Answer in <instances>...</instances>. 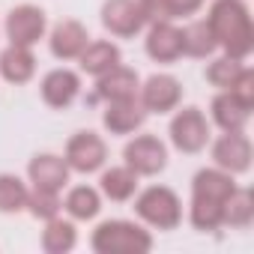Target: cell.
<instances>
[{"label": "cell", "mask_w": 254, "mask_h": 254, "mask_svg": "<svg viewBox=\"0 0 254 254\" xmlns=\"http://www.w3.org/2000/svg\"><path fill=\"white\" fill-rule=\"evenodd\" d=\"M206 24L215 36V45L224 48V54L245 60L254 51V27L245 0H215L209 6Z\"/></svg>", "instance_id": "cell-1"}, {"label": "cell", "mask_w": 254, "mask_h": 254, "mask_svg": "<svg viewBox=\"0 0 254 254\" xmlns=\"http://www.w3.org/2000/svg\"><path fill=\"white\" fill-rule=\"evenodd\" d=\"M90 245L99 254H147L153 248V236L135 221L114 218V221H102L93 230Z\"/></svg>", "instance_id": "cell-2"}, {"label": "cell", "mask_w": 254, "mask_h": 254, "mask_svg": "<svg viewBox=\"0 0 254 254\" xmlns=\"http://www.w3.org/2000/svg\"><path fill=\"white\" fill-rule=\"evenodd\" d=\"M135 212L159 230H174L183 221V203L177 197V191H171L168 186H150L138 194L135 200Z\"/></svg>", "instance_id": "cell-3"}, {"label": "cell", "mask_w": 254, "mask_h": 254, "mask_svg": "<svg viewBox=\"0 0 254 254\" xmlns=\"http://www.w3.org/2000/svg\"><path fill=\"white\" fill-rule=\"evenodd\" d=\"M171 144L180 153H200L209 144V123L197 108H183L171 120Z\"/></svg>", "instance_id": "cell-4"}, {"label": "cell", "mask_w": 254, "mask_h": 254, "mask_svg": "<svg viewBox=\"0 0 254 254\" xmlns=\"http://www.w3.org/2000/svg\"><path fill=\"white\" fill-rule=\"evenodd\" d=\"M123 159H126V165H129L138 177H156V174H162L165 165H168V150H165V144H162L159 138H153V135H138L135 141L126 144Z\"/></svg>", "instance_id": "cell-5"}, {"label": "cell", "mask_w": 254, "mask_h": 254, "mask_svg": "<svg viewBox=\"0 0 254 254\" xmlns=\"http://www.w3.org/2000/svg\"><path fill=\"white\" fill-rule=\"evenodd\" d=\"M45 27H48V18L33 3H21L6 15V36L12 45H24V48L36 45L45 36Z\"/></svg>", "instance_id": "cell-6"}, {"label": "cell", "mask_w": 254, "mask_h": 254, "mask_svg": "<svg viewBox=\"0 0 254 254\" xmlns=\"http://www.w3.org/2000/svg\"><path fill=\"white\" fill-rule=\"evenodd\" d=\"M105 159H108V147H105V141L96 132H78L66 144V165H69V171L93 174V171H99L105 165Z\"/></svg>", "instance_id": "cell-7"}, {"label": "cell", "mask_w": 254, "mask_h": 254, "mask_svg": "<svg viewBox=\"0 0 254 254\" xmlns=\"http://www.w3.org/2000/svg\"><path fill=\"white\" fill-rule=\"evenodd\" d=\"M102 24L108 33L120 36V39H129V36H138L147 24L138 0H105L102 6Z\"/></svg>", "instance_id": "cell-8"}, {"label": "cell", "mask_w": 254, "mask_h": 254, "mask_svg": "<svg viewBox=\"0 0 254 254\" xmlns=\"http://www.w3.org/2000/svg\"><path fill=\"white\" fill-rule=\"evenodd\" d=\"M212 162L227 174H245L251 168V141L242 132H224L212 144Z\"/></svg>", "instance_id": "cell-9"}, {"label": "cell", "mask_w": 254, "mask_h": 254, "mask_svg": "<svg viewBox=\"0 0 254 254\" xmlns=\"http://www.w3.org/2000/svg\"><path fill=\"white\" fill-rule=\"evenodd\" d=\"M138 93H141V105L147 114H168L183 99V87L174 75H153Z\"/></svg>", "instance_id": "cell-10"}, {"label": "cell", "mask_w": 254, "mask_h": 254, "mask_svg": "<svg viewBox=\"0 0 254 254\" xmlns=\"http://www.w3.org/2000/svg\"><path fill=\"white\" fill-rule=\"evenodd\" d=\"M138 90H141V81H138V72L135 69H126V66H114L108 69L105 75H99L96 81V96L105 99V102H123V99H138Z\"/></svg>", "instance_id": "cell-11"}, {"label": "cell", "mask_w": 254, "mask_h": 254, "mask_svg": "<svg viewBox=\"0 0 254 254\" xmlns=\"http://www.w3.org/2000/svg\"><path fill=\"white\" fill-rule=\"evenodd\" d=\"M144 120H147V111H144V105H141L138 99L108 102L105 117H102L105 129H108L111 135H132V132H138L141 126H144Z\"/></svg>", "instance_id": "cell-12"}, {"label": "cell", "mask_w": 254, "mask_h": 254, "mask_svg": "<svg viewBox=\"0 0 254 254\" xmlns=\"http://www.w3.org/2000/svg\"><path fill=\"white\" fill-rule=\"evenodd\" d=\"M147 54L156 63H174L183 57V30L171 21H153L147 33Z\"/></svg>", "instance_id": "cell-13"}, {"label": "cell", "mask_w": 254, "mask_h": 254, "mask_svg": "<svg viewBox=\"0 0 254 254\" xmlns=\"http://www.w3.org/2000/svg\"><path fill=\"white\" fill-rule=\"evenodd\" d=\"M27 174H30L33 189H42V191H57L60 194V189L69 183V165H66V159L51 156V153L33 156Z\"/></svg>", "instance_id": "cell-14"}, {"label": "cell", "mask_w": 254, "mask_h": 254, "mask_svg": "<svg viewBox=\"0 0 254 254\" xmlns=\"http://www.w3.org/2000/svg\"><path fill=\"white\" fill-rule=\"evenodd\" d=\"M87 42H90V33H87V27L81 24V21H60L54 30H51V39H48V45H51V54L57 57V60H78L81 57V51L87 48Z\"/></svg>", "instance_id": "cell-15"}, {"label": "cell", "mask_w": 254, "mask_h": 254, "mask_svg": "<svg viewBox=\"0 0 254 254\" xmlns=\"http://www.w3.org/2000/svg\"><path fill=\"white\" fill-rule=\"evenodd\" d=\"M81 93V78L72 69H51L42 78V99L51 108H69Z\"/></svg>", "instance_id": "cell-16"}, {"label": "cell", "mask_w": 254, "mask_h": 254, "mask_svg": "<svg viewBox=\"0 0 254 254\" xmlns=\"http://www.w3.org/2000/svg\"><path fill=\"white\" fill-rule=\"evenodd\" d=\"M233 189H236L233 174H227L221 168H203L191 180V197H203V200H215V203H224L233 194Z\"/></svg>", "instance_id": "cell-17"}, {"label": "cell", "mask_w": 254, "mask_h": 254, "mask_svg": "<svg viewBox=\"0 0 254 254\" xmlns=\"http://www.w3.org/2000/svg\"><path fill=\"white\" fill-rule=\"evenodd\" d=\"M248 117H251V108H245L230 90H221L212 99V120L221 132H242Z\"/></svg>", "instance_id": "cell-18"}, {"label": "cell", "mask_w": 254, "mask_h": 254, "mask_svg": "<svg viewBox=\"0 0 254 254\" xmlns=\"http://www.w3.org/2000/svg\"><path fill=\"white\" fill-rule=\"evenodd\" d=\"M0 75L9 84H27L36 75V57L24 45H9L6 51H0Z\"/></svg>", "instance_id": "cell-19"}, {"label": "cell", "mask_w": 254, "mask_h": 254, "mask_svg": "<svg viewBox=\"0 0 254 254\" xmlns=\"http://www.w3.org/2000/svg\"><path fill=\"white\" fill-rule=\"evenodd\" d=\"M81 69L87 75H105L108 69H114L120 63V48L114 42H87V48L81 51Z\"/></svg>", "instance_id": "cell-20"}, {"label": "cell", "mask_w": 254, "mask_h": 254, "mask_svg": "<svg viewBox=\"0 0 254 254\" xmlns=\"http://www.w3.org/2000/svg\"><path fill=\"white\" fill-rule=\"evenodd\" d=\"M138 191V174L129 168V165H123V168H111L102 174V194L123 203V200H129L132 194Z\"/></svg>", "instance_id": "cell-21"}, {"label": "cell", "mask_w": 254, "mask_h": 254, "mask_svg": "<svg viewBox=\"0 0 254 254\" xmlns=\"http://www.w3.org/2000/svg\"><path fill=\"white\" fill-rule=\"evenodd\" d=\"M78 242V233H75V224L72 221H63V218H48V227L42 230V248L48 254H66L72 251Z\"/></svg>", "instance_id": "cell-22"}, {"label": "cell", "mask_w": 254, "mask_h": 254, "mask_svg": "<svg viewBox=\"0 0 254 254\" xmlns=\"http://www.w3.org/2000/svg\"><path fill=\"white\" fill-rule=\"evenodd\" d=\"M66 212L72 215V218H78V221H87V218H96L99 215V209H102V197H99V191L96 189H90V186H75L69 194H66Z\"/></svg>", "instance_id": "cell-23"}, {"label": "cell", "mask_w": 254, "mask_h": 254, "mask_svg": "<svg viewBox=\"0 0 254 254\" xmlns=\"http://www.w3.org/2000/svg\"><path fill=\"white\" fill-rule=\"evenodd\" d=\"M215 36L209 30L206 21H191L189 27H183V54L189 57H209L215 51Z\"/></svg>", "instance_id": "cell-24"}, {"label": "cell", "mask_w": 254, "mask_h": 254, "mask_svg": "<svg viewBox=\"0 0 254 254\" xmlns=\"http://www.w3.org/2000/svg\"><path fill=\"white\" fill-rule=\"evenodd\" d=\"M254 221V197L248 189H233V194L224 200V224L230 227H248Z\"/></svg>", "instance_id": "cell-25"}, {"label": "cell", "mask_w": 254, "mask_h": 254, "mask_svg": "<svg viewBox=\"0 0 254 254\" xmlns=\"http://www.w3.org/2000/svg\"><path fill=\"white\" fill-rule=\"evenodd\" d=\"M242 69H245V63H242L239 57L224 54V57H218V60L209 63V69H206V81H209L212 87H218V90H230V87L236 84V78L242 75Z\"/></svg>", "instance_id": "cell-26"}, {"label": "cell", "mask_w": 254, "mask_h": 254, "mask_svg": "<svg viewBox=\"0 0 254 254\" xmlns=\"http://www.w3.org/2000/svg\"><path fill=\"white\" fill-rule=\"evenodd\" d=\"M191 224L197 230H218L224 224V203L215 200H203V197H191V212H189Z\"/></svg>", "instance_id": "cell-27"}, {"label": "cell", "mask_w": 254, "mask_h": 254, "mask_svg": "<svg viewBox=\"0 0 254 254\" xmlns=\"http://www.w3.org/2000/svg\"><path fill=\"white\" fill-rule=\"evenodd\" d=\"M27 186L15 174H0V212H18L27 206Z\"/></svg>", "instance_id": "cell-28"}, {"label": "cell", "mask_w": 254, "mask_h": 254, "mask_svg": "<svg viewBox=\"0 0 254 254\" xmlns=\"http://www.w3.org/2000/svg\"><path fill=\"white\" fill-rule=\"evenodd\" d=\"M60 197H57V191H42V189H33L30 194H27V209H30V215L33 218H42V221H48V218H54L57 212H60Z\"/></svg>", "instance_id": "cell-29"}, {"label": "cell", "mask_w": 254, "mask_h": 254, "mask_svg": "<svg viewBox=\"0 0 254 254\" xmlns=\"http://www.w3.org/2000/svg\"><path fill=\"white\" fill-rule=\"evenodd\" d=\"M138 6L147 21H174L171 0H138Z\"/></svg>", "instance_id": "cell-30"}, {"label": "cell", "mask_w": 254, "mask_h": 254, "mask_svg": "<svg viewBox=\"0 0 254 254\" xmlns=\"http://www.w3.org/2000/svg\"><path fill=\"white\" fill-rule=\"evenodd\" d=\"M230 93H233L245 108H254V72H251V69H242V75L236 78V84L230 87Z\"/></svg>", "instance_id": "cell-31"}, {"label": "cell", "mask_w": 254, "mask_h": 254, "mask_svg": "<svg viewBox=\"0 0 254 254\" xmlns=\"http://www.w3.org/2000/svg\"><path fill=\"white\" fill-rule=\"evenodd\" d=\"M200 6H203V0H171L174 18H183V15H194Z\"/></svg>", "instance_id": "cell-32"}]
</instances>
